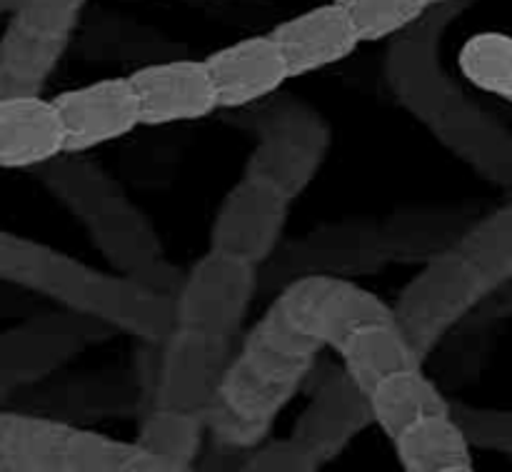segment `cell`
<instances>
[{"label": "cell", "instance_id": "cell-29", "mask_svg": "<svg viewBox=\"0 0 512 472\" xmlns=\"http://www.w3.org/2000/svg\"><path fill=\"white\" fill-rule=\"evenodd\" d=\"M430 3V8H438V5H448V3H453V0H428Z\"/></svg>", "mask_w": 512, "mask_h": 472}, {"label": "cell", "instance_id": "cell-17", "mask_svg": "<svg viewBox=\"0 0 512 472\" xmlns=\"http://www.w3.org/2000/svg\"><path fill=\"white\" fill-rule=\"evenodd\" d=\"M385 260L388 253H385L383 235L360 228H338L303 240L283 260L268 258L265 263H270L273 278H278L288 270L293 275L365 273V270H378Z\"/></svg>", "mask_w": 512, "mask_h": 472}, {"label": "cell", "instance_id": "cell-27", "mask_svg": "<svg viewBox=\"0 0 512 472\" xmlns=\"http://www.w3.org/2000/svg\"><path fill=\"white\" fill-rule=\"evenodd\" d=\"M15 385H18V383H15L13 375H10L8 370H5L3 365H0V403H5V400H8V395L13 393Z\"/></svg>", "mask_w": 512, "mask_h": 472}, {"label": "cell", "instance_id": "cell-22", "mask_svg": "<svg viewBox=\"0 0 512 472\" xmlns=\"http://www.w3.org/2000/svg\"><path fill=\"white\" fill-rule=\"evenodd\" d=\"M203 413L173 408H148L138 438L140 450L158 458L168 470H188L203 450Z\"/></svg>", "mask_w": 512, "mask_h": 472}, {"label": "cell", "instance_id": "cell-10", "mask_svg": "<svg viewBox=\"0 0 512 472\" xmlns=\"http://www.w3.org/2000/svg\"><path fill=\"white\" fill-rule=\"evenodd\" d=\"M65 133V155L88 153L140 128L138 100L128 75L100 78L53 98Z\"/></svg>", "mask_w": 512, "mask_h": 472}, {"label": "cell", "instance_id": "cell-23", "mask_svg": "<svg viewBox=\"0 0 512 472\" xmlns=\"http://www.w3.org/2000/svg\"><path fill=\"white\" fill-rule=\"evenodd\" d=\"M460 70L483 93L500 100L512 98V40L500 30H488L465 40L458 58Z\"/></svg>", "mask_w": 512, "mask_h": 472}, {"label": "cell", "instance_id": "cell-13", "mask_svg": "<svg viewBox=\"0 0 512 472\" xmlns=\"http://www.w3.org/2000/svg\"><path fill=\"white\" fill-rule=\"evenodd\" d=\"M373 425L368 395L343 368L330 373L300 415L293 438L325 465L343 453L350 440Z\"/></svg>", "mask_w": 512, "mask_h": 472}, {"label": "cell", "instance_id": "cell-20", "mask_svg": "<svg viewBox=\"0 0 512 472\" xmlns=\"http://www.w3.org/2000/svg\"><path fill=\"white\" fill-rule=\"evenodd\" d=\"M335 353L343 358V370L368 393L370 385L383 375L408 365H423L410 350L408 340L393 318L370 320L355 328Z\"/></svg>", "mask_w": 512, "mask_h": 472}, {"label": "cell", "instance_id": "cell-6", "mask_svg": "<svg viewBox=\"0 0 512 472\" xmlns=\"http://www.w3.org/2000/svg\"><path fill=\"white\" fill-rule=\"evenodd\" d=\"M255 143L245 175L275 185L290 200L305 193L323 168L330 130L315 110L300 103H273L255 115Z\"/></svg>", "mask_w": 512, "mask_h": 472}, {"label": "cell", "instance_id": "cell-21", "mask_svg": "<svg viewBox=\"0 0 512 472\" xmlns=\"http://www.w3.org/2000/svg\"><path fill=\"white\" fill-rule=\"evenodd\" d=\"M453 248L478 273L488 295L505 288L512 278V205H500L465 228Z\"/></svg>", "mask_w": 512, "mask_h": 472}, {"label": "cell", "instance_id": "cell-18", "mask_svg": "<svg viewBox=\"0 0 512 472\" xmlns=\"http://www.w3.org/2000/svg\"><path fill=\"white\" fill-rule=\"evenodd\" d=\"M390 440L400 468L408 472H470L475 468L473 445L453 410L418 418Z\"/></svg>", "mask_w": 512, "mask_h": 472}, {"label": "cell", "instance_id": "cell-12", "mask_svg": "<svg viewBox=\"0 0 512 472\" xmlns=\"http://www.w3.org/2000/svg\"><path fill=\"white\" fill-rule=\"evenodd\" d=\"M220 110H240L265 103L290 80L278 43L265 35L235 40L205 58Z\"/></svg>", "mask_w": 512, "mask_h": 472}, {"label": "cell", "instance_id": "cell-14", "mask_svg": "<svg viewBox=\"0 0 512 472\" xmlns=\"http://www.w3.org/2000/svg\"><path fill=\"white\" fill-rule=\"evenodd\" d=\"M270 38L278 43L290 78L333 68L363 45L335 0L283 20L270 30Z\"/></svg>", "mask_w": 512, "mask_h": 472}, {"label": "cell", "instance_id": "cell-1", "mask_svg": "<svg viewBox=\"0 0 512 472\" xmlns=\"http://www.w3.org/2000/svg\"><path fill=\"white\" fill-rule=\"evenodd\" d=\"M318 360V350L260 320L243 348L230 355L210 403L205 435L220 453H250L268 438L278 415L288 408Z\"/></svg>", "mask_w": 512, "mask_h": 472}, {"label": "cell", "instance_id": "cell-25", "mask_svg": "<svg viewBox=\"0 0 512 472\" xmlns=\"http://www.w3.org/2000/svg\"><path fill=\"white\" fill-rule=\"evenodd\" d=\"M318 460L303 448L295 438L275 440V443L255 445L243 460V470H295L308 472L318 470Z\"/></svg>", "mask_w": 512, "mask_h": 472}, {"label": "cell", "instance_id": "cell-15", "mask_svg": "<svg viewBox=\"0 0 512 472\" xmlns=\"http://www.w3.org/2000/svg\"><path fill=\"white\" fill-rule=\"evenodd\" d=\"M98 323L85 315H50L10 330L0 338V365L15 378V383H33L55 373L80 353L88 338V325ZM100 325V323H98ZM105 328V325H103Z\"/></svg>", "mask_w": 512, "mask_h": 472}, {"label": "cell", "instance_id": "cell-4", "mask_svg": "<svg viewBox=\"0 0 512 472\" xmlns=\"http://www.w3.org/2000/svg\"><path fill=\"white\" fill-rule=\"evenodd\" d=\"M488 298L478 273L450 245L438 250L420 268L390 305L393 323L408 340L415 358L423 363L440 345V340Z\"/></svg>", "mask_w": 512, "mask_h": 472}, {"label": "cell", "instance_id": "cell-3", "mask_svg": "<svg viewBox=\"0 0 512 472\" xmlns=\"http://www.w3.org/2000/svg\"><path fill=\"white\" fill-rule=\"evenodd\" d=\"M263 318L320 353L325 348L338 350L355 328L393 318V313L378 295L345 275L310 273L290 280Z\"/></svg>", "mask_w": 512, "mask_h": 472}, {"label": "cell", "instance_id": "cell-8", "mask_svg": "<svg viewBox=\"0 0 512 472\" xmlns=\"http://www.w3.org/2000/svg\"><path fill=\"white\" fill-rule=\"evenodd\" d=\"M258 288L255 265L208 250V255L178 280L175 295L170 298L173 323L233 340L248 318Z\"/></svg>", "mask_w": 512, "mask_h": 472}, {"label": "cell", "instance_id": "cell-11", "mask_svg": "<svg viewBox=\"0 0 512 472\" xmlns=\"http://www.w3.org/2000/svg\"><path fill=\"white\" fill-rule=\"evenodd\" d=\"M138 100L140 125L165 128L213 115L218 108L205 60H163L128 75Z\"/></svg>", "mask_w": 512, "mask_h": 472}, {"label": "cell", "instance_id": "cell-26", "mask_svg": "<svg viewBox=\"0 0 512 472\" xmlns=\"http://www.w3.org/2000/svg\"><path fill=\"white\" fill-rule=\"evenodd\" d=\"M453 410V405H450ZM455 420L468 435L470 445H483V448L510 450L512 428L508 413H490V410H473V413H455Z\"/></svg>", "mask_w": 512, "mask_h": 472}, {"label": "cell", "instance_id": "cell-19", "mask_svg": "<svg viewBox=\"0 0 512 472\" xmlns=\"http://www.w3.org/2000/svg\"><path fill=\"white\" fill-rule=\"evenodd\" d=\"M365 395H368L373 425H378L388 438H393L418 418L450 410L445 395L423 373L420 365H408V368L383 375L370 385Z\"/></svg>", "mask_w": 512, "mask_h": 472}, {"label": "cell", "instance_id": "cell-9", "mask_svg": "<svg viewBox=\"0 0 512 472\" xmlns=\"http://www.w3.org/2000/svg\"><path fill=\"white\" fill-rule=\"evenodd\" d=\"M293 200L275 185L245 175L220 203L210 228V250L260 265L275 255Z\"/></svg>", "mask_w": 512, "mask_h": 472}, {"label": "cell", "instance_id": "cell-2", "mask_svg": "<svg viewBox=\"0 0 512 472\" xmlns=\"http://www.w3.org/2000/svg\"><path fill=\"white\" fill-rule=\"evenodd\" d=\"M48 183L70 208L88 223L95 243L100 245L110 263L133 273L145 288L158 290L168 273L150 225L138 210L118 193V185L88 163H58L48 170Z\"/></svg>", "mask_w": 512, "mask_h": 472}, {"label": "cell", "instance_id": "cell-5", "mask_svg": "<svg viewBox=\"0 0 512 472\" xmlns=\"http://www.w3.org/2000/svg\"><path fill=\"white\" fill-rule=\"evenodd\" d=\"M88 0H23L0 38V98L40 93L68 50Z\"/></svg>", "mask_w": 512, "mask_h": 472}, {"label": "cell", "instance_id": "cell-28", "mask_svg": "<svg viewBox=\"0 0 512 472\" xmlns=\"http://www.w3.org/2000/svg\"><path fill=\"white\" fill-rule=\"evenodd\" d=\"M23 5V0H0V13H13Z\"/></svg>", "mask_w": 512, "mask_h": 472}, {"label": "cell", "instance_id": "cell-16", "mask_svg": "<svg viewBox=\"0 0 512 472\" xmlns=\"http://www.w3.org/2000/svg\"><path fill=\"white\" fill-rule=\"evenodd\" d=\"M65 155V133L53 100L40 93L0 98V168L28 170Z\"/></svg>", "mask_w": 512, "mask_h": 472}, {"label": "cell", "instance_id": "cell-7", "mask_svg": "<svg viewBox=\"0 0 512 472\" xmlns=\"http://www.w3.org/2000/svg\"><path fill=\"white\" fill-rule=\"evenodd\" d=\"M233 340L215 338L200 330L173 325L160 340H153L143 380L148 408H173L203 413L228 365Z\"/></svg>", "mask_w": 512, "mask_h": 472}, {"label": "cell", "instance_id": "cell-24", "mask_svg": "<svg viewBox=\"0 0 512 472\" xmlns=\"http://www.w3.org/2000/svg\"><path fill=\"white\" fill-rule=\"evenodd\" d=\"M360 43H380L405 33L430 10L428 0H335Z\"/></svg>", "mask_w": 512, "mask_h": 472}]
</instances>
